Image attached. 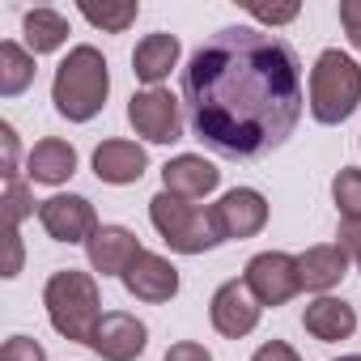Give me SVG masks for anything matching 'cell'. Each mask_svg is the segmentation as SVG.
Returning a JSON list of instances; mask_svg holds the SVG:
<instances>
[{
  "label": "cell",
  "mask_w": 361,
  "mask_h": 361,
  "mask_svg": "<svg viewBox=\"0 0 361 361\" xmlns=\"http://www.w3.org/2000/svg\"><path fill=\"white\" fill-rule=\"evenodd\" d=\"M123 281V289L136 298V302H170L174 293H178V268L170 264V259H161V255H153V251H140L136 259H132V268L119 276Z\"/></svg>",
  "instance_id": "cell-13"
},
{
  "label": "cell",
  "mask_w": 361,
  "mask_h": 361,
  "mask_svg": "<svg viewBox=\"0 0 361 361\" xmlns=\"http://www.w3.org/2000/svg\"><path fill=\"white\" fill-rule=\"evenodd\" d=\"M357 145H361V140H357Z\"/></svg>",
  "instance_id": "cell-34"
},
{
  "label": "cell",
  "mask_w": 361,
  "mask_h": 361,
  "mask_svg": "<svg viewBox=\"0 0 361 361\" xmlns=\"http://www.w3.org/2000/svg\"><path fill=\"white\" fill-rule=\"evenodd\" d=\"M192 132L226 157L281 149L306 106L298 51L255 26L217 30L183 68Z\"/></svg>",
  "instance_id": "cell-1"
},
{
  "label": "cell",
  "mask_w": 361,
  "mask_h": 361,
  "mask_svg": "<svg viewBox=\"0 0 361 361\" xmlns=\"http://www.w3.org/2000/svg\"><path fill=\"white\" fill-rule=\"evenodd\" d=\"M340 26H344L348 43L361 51V0H340Z\"/></svg>",
  "instance_id": "cell-27"
},
{
  "label": "cell",
  "mask_w": 361,
  "mask_h": 361,
  "mask_svg": "<svg viewBox=\"0 0 361 361\" xmlns=\"http://www.w3.org/2000/svg\"><path fill=\"white\" fill-rule=\"evenodd\" d=\"M302 327L323 340V344H336V340H348L357 331V310L344 302V298H314L306 310H302Z\"/></svg>",
  "instance_id": "cell-17"
},
{
  "label": "cell",
  "mask_w": 361,
  "mask_h": 361,
  "mask_svg": "<svg viewBox=\"0 0 361 361\" xmlns=\"http://www.w3.org/2000/svg\"><path fill=\"white\" fill-rule=\"evenodd\" d=\"M149 221L161 234V243L178 255H204L213 247H221V230L213 221V209H200L192 200H178L170 192H157L149 200Z\"/></svg>",
  "instance_id": "cell-4"
},
{
  "label": "cell",
  "mask_w": 361,
  "mask_h": 361,
  "mask_svg": "<svg viewBox=\"0 0 361 361\" xmlns=\"http://www.w3.org/2000/svg\"><path fill=\"white\" fill-rule=\"evenodd\" d=\"M298 268H302V289L310 293H327L344 281L348 272V251L340 243H323V247H310L306 255H298Z\"/></svg>",
  "instance_id": "cell-19"
},
{
  "label": "cell",
  "mask_w": 361,
  "mask_h": 361,
  "mask_svg": "<svg viewBox=\"0 0 361 361\" xmlns=\"http://www.w3.org/2000/svg\"><path fill=\"white\" fill-rule=\"evenodd\" d=\"M149 170V153L136 140H102L94 149V174L111 188H128L140 183V174Z\"/></svg>",
  "instance_id": "cell-15"
},
{
  "label": "cell",
  "mask_w": 361,
  "mask_h": 361,
  "mask_svg": "<svg viewBox=\"0 0 361 361\" xmlns=\"http://www.w3.org/2000/svg\"><path fill=\"white\" fill-rule=\"evenodd\" d=\"M178 39L174 35H166V30H157V35H145L140 43H136V51H132V73L149 85V90H157L166 77H170V68L178 64Z\"/></svg>",
  "instance_id": "cell-18"
},
{
  "label": "cell",
  "mask_w": 361,
  "mask_h": 361,
  "mask_svg": "<svg viewBox=\"0 0 361 361\" xmlns=\"http://www.w3.org/2000/svg\"><path fill=\"white\" fill-rule=\"evenodd\" d=\"M340 247L348 251V259H353L357 272H361V226H344V221H340Z\"/></svg>",
  "instance_id": "cell-32"
},
{
  "label": "cell",
  "mask_w": 361,
  "mask_h": 361,
  "mask_svg": "<svg viewBox=\"0 0 361 361\" xmlns=\"http://www.w3.org/2000/svg\"><path fill=\"white\" fill-rule=\"evenodd\" d=\"M251 361H302V357H298V348H289L285 340H268V344L255 348Z\"/></svg>",
  "instance_id": "cell-30"
},
{
  "label": "cell",
  "mask_w": 361,
  "mask_h": 361,
  "mask_svg": "<svg viewBox=\"0 0 361 361\" xmlns=\"http://www.w3.org/2000/svg\"><path fill=\"white\" fill-rule=\"evenodd\" d=\"M140 251H145V247H140V238H136L128 226H98L94 238L85 243L90 268L102 272V276H123Z\"/></svg>",
  "instance_id": "cell-14"
},
{
  "label": "cell",
  "mask_w": 361,
  "mask_h": 361,
  "mask_svg": "<svg viewBox=\"0 0 361 361\" xmlns=\"http://www.w3.org/2000/svg\"><path fill=\"white\" fill-rule=\"evenodd\" d=\"M5 247H9V259H5V276H18L22 272V234L5 226Z\"/></svg>",
  "instance_id": "cell-31"
},
{
  "label": "cell",
  "mask_w": 361,
  "mask_h": 361,
  "mask_svg": "<svg viewBox=\"0 0 361 361\" xmlns=\"http://www.w3.org/2000/svg\"><path fill=\"white\" fill-rule=\"evenodd\" d=\"M361 106V64L336 47L319 51L310 68V115L319 123H344Z\"/></svg>",
  "instance_id": "cell-5"
},
{
  "label": "cell",
  "mask_w": 361,
  "mask_h": 361,
  "mask_svg": "<svg viewBox=\"0 0 361 361\" xmlns=\"http://www.w3.org/2000/svg\"><path fill=\"white\" fill-rule=\"evenodd\" d=\"M0 149H5V157H0V174H5V183H9V178H18V132H13L9 119L0 123Z\"/></svg>",
  "instance_id": "cell-26"
},
{
  "label": "cell",
  "mask_w": 361,
  "mask_h": 361,
  "mask_svg": "<svg viewBox=\"0 0 361 361\" xmlns=\"http://www.w3.org/2000/svg\"><path fill=\"white\" fill-rule=\"evenodd\" d=\"M0 361H47V353L35 336H9L0 348Z\"/></svg>",
  "instance_id": "cell-25"
},
{
  "label": "cell",
  "mask_w": 361,
  "mask_h": 361,
  "mask_svg": "<svg viewBox=\"0 0 361 361\" xmlns=\"http://www.w3.org/2000/svg\"><path fill=\"white\" fill-rule=\"evenodd\" d=\"M136 13H140V5L136 0H115V5H94V0H81V18L90 22V26H98V30H106V35H123L132 22H136Z\"/></svg>",
  "instance_id": "cell-22"
},
{
  "label": "cell",
  "mask_w": 361,
  "mask_h": 361,
  "mask_svg": "<svg viewBox=\"0 0 361 361\" xmlns=\"http://www.w3.org/2000/svg\"><path fill=\"white\" fill-rule=\"evenodd\" d=\"M77 174V149L60 136H43L30 153H26V178L43 188H60Z\"/></svg>",
  "instance_id": "cell-16"
},
{
  "label": "cell",
  "mask_w": 361,
  "mask_h": 361,
  "mask_svg": "<svg viewBox=\"0 0 361 361\" xmlns=\"http://www.w3.org/2000/svg\"><path fill=\"white\" fill-rule=\"evenodd\" d=\"M331 200H336V213L344 226H361V170L344 166L331 178Z\"/></svg>",
  "instance_id": "cell-23"
},
{
  "label": "cell",
  "mask_w": 361,
  "mask_h": 361,
  "mask_svg": "<svg viewBox=\"0 0 361 361\" xmlns=\"http://www.w3.org/2000/svg\"><path fill=\"white\" fill-rule=\"evenodd\" d=\"M30 81H35V56H30L22 43L5 39V43H0V98L26 94Z\"/></svg>",
  "instance_id": "cell-21"
},
{
  "label": "cell",
  "mask_w": 361,
  "mask_h": 361,
  "mask_svg": "<svg viewBox=\"0 0 361 361\" xmlns=\"http://www.w3.org/2000/svg\"><path fill=\"white\" fill-rule=\"evenodd\" d=\"M35 217V200H30V188L22 178H9L5 183V200H0V221L9 230H22V221Z\"/></svg>",
  "instance_id": "cell-24"
},
{
  "label": "cell",
  "mask_w": 361,
  "mask_h": 361,
  "mask_svg": "<svg viewBox=\"0 0 361 361\" xmlns=\"http://www.w3.org/2000/svg\"><path fill=\"white\" fill-rule=\"evenodd\" d=\"M145 344H149V327L128 310H106L94 340H90V348L102 361H136L145 353Z\"/></svg>",
  "instance_id": "cell-10"
},
{
  "label": "cell",
  "mask_w": 361,
  "mask_h": 361,
  "mask_svg": "<svg viewBox=\"0 0 361 361\" xmlns=\"http://www.w3.org/2000/svg\"><path fill=\"white\" fill-rule=\"evenodd\" d=\"M22 35H26L30 56L60 51V47L68 43V18L56 13V9H30V13L22 18Z\"/></svg>",
  "instance_id": "cell-20"
},
{
  "label": "cell",
  "mask_w": 361,
  "mask_h": 361,
  "mask_svg": "<svg viewBox=\"0 0 361 361\" xmlns=\"http://www.w3.org/2000/svg\"><path fill=\"white\" fill-rule=\"evenodd\" d=\"M161 361H213V353H209L204 344H196V340H178V344L166 348Z\"/></svg>",
  "instance_id": "cell-29"
},
{
  "label": "cell",
  "mask_w": 361,
  "mask_h": 361,
  "mask_svg": "<svg viewBox=\"0 0 361 361\" xmlns=\"http://www.w3.org/2000/svg\"><path fill=\"white\" fill-rule=\"evenodd\" d=\"M209 314H213V327H217L226 340H243V336H251V331L259 327L264 306L251 298V289H247L243 281H226V285L213 293Z\"/></svg>",
  "instance_id": "cell-11"
},
{
  "label": "cell",
  "mask_w": 361,
  "mask_h": 361,
  "mask_svg": "<svg viewBox=\"0 0 361 361\" xmlns=\"http://www.w3.org/2000/svg\"><path fill=\"white\" fill-rule=\"evenodd\" d=\"M302 9L298 5H251V18L255 22H268V26H285V22H293Z\"/></svg>",
  "instance_id": "cell-28"
},
{
  "label": "cell",
  "mask_w": 361,
  "mask_h": 361,
  "mask_svg": "<svg viewBox=\"0 0 361 361\" xmlns=\"http://www.w3.org/2000/svg\"><path fill=\"white\" fill-rule=\"evenodd\" d=\"M128 123L136 128V136L153 140V145H174L183 136V111L170 90H140L128 102Z\"/></svg>",
  "instance_id": "cell-7"
},
{
  "label": "cell",
  "mask_w": 361,
  "mask_h": 361,
  "mask_svg": "<svg viewBox=\"0 0 361 361\" xmlns=\"http://www.w3.org/2000/svg\"><path fill=\"white\" fill-rule=\"evenodd\" d=\"M213 221L221 230V238H255L268 226V200L255 188H234L213 204Z\"/></svg>",
  "instance_id": "cell-8"
},
{
  "label": "cell",
  "mask_w": 361,
  "mask_h": 361,
  "mask_svg": "<svg viewBox=\"0 0 361 361\" xmlns=\"http://www.w3.org/2000/svg\"><path fill=\"white\" fill-rule=\"evenodd\" d=\"M243 285L251 289V298L259 306H285L289 298L302 293V268L285 251H259V255H251Z\"/></svg>",
  "instance_id": "cell-6"
},
{
  "label": "cell",
  "mask_w": 361,
  "mask_h": 361,
  "mask_svg": "<svg viewBox=\"0 0 361 361\" xmlns=\"http://www.w3.org/2000/svg\"><path fill=\"white\" fill-rule=\"evenodd\" d=\"M336 361H361V353H348V357H336Z\"/></svg>",
  "instance_id": "cell-33"
},
{
  "label": "cell",
  "mask_w": 361,
  "mask_h": 361,
  "mask_svg": "<svg viewBox=\"0 0 361 361\" xmlns=\"http://www.w3.org/2000/svg\"><path fill=\"white\" fill-rule=\"evenodd\" d=\"M39 221L56 243H90L98 230V213L85 196H51L39 204Z\"/></svg>",
  "instance_id": "cell-9"
},
{
  "label": "cell",
  "mask_w": 361,
  "mask_h": 361,
  "mask_svg": "<svg viewBox=\"0 0 361 361\" xmlns=\"http://www.w3.org/2000/svg\"><path fill=\"white\" fill-rule=\"evenodd\" d=\"M161 183H166L161 192H170L178 200H204L209 192H217L221 170L200 153H178L161 166Z\"/></svg>",
  "instance_id": "cell-12"
},
{
  "label": "cell",
  "mask_w": 361,
  "mask_h": 361,
  "mask_svg": "<svg viewBox=\"0 0 361 361\" xmlns=\"http://www.w3.org/2000/svg\"><path fill=\"white\" fill-rule=\"evenodd\" d=\"M43 306H47V319L51 327L73 340V344H90L98 323H102V298H98V281L90 272H77V268H60L51 272L47 289H43Z\"/></svg>",
  "instance_id": "cell-3"
},
{
  "label": "cell",
  "mask_w": 361,
  "mask_h": 361,
  "mask_svg": "<svg viewBox=\"0 0 361 361\" xmlns=\"http://www.w3.org/2000/svg\"><path fill=\"white\" fill-rule=\"evenodd\" d=\"M106 94H111V68H106L102 51L90 47V43L73 47L64 56V64L56 68V81H51L56 111L68 123H90L106 106Z\"/></svg>",
  "instance_id": "cell-2"
}]
</instances>
